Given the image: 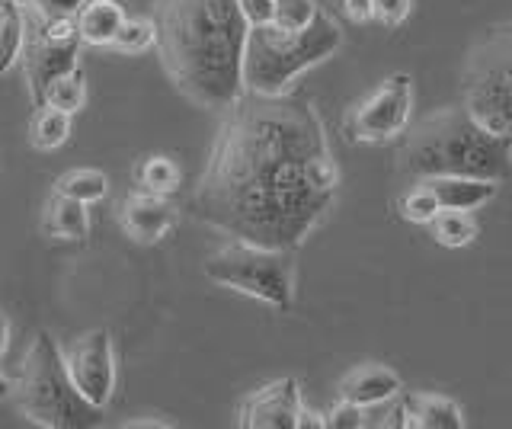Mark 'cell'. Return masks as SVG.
<instances>
[{
  "label": "cell",
  "instance_id": "cell-24",
  "mask_svg": "<svg viewBox=\"0 0 512 429\" xmlns=\"http://www.w3.org/2000/svg\"><path fill=\"white\" fill-rule=\"evenodd\" d=\"M442 209L439 205V196L432 193V186L426 180L416 183L410 193L404 196V202H400V212H404L407 221H416V225H429L432 215H436Z\"/></svg>",
  "mask_w": 512,
  "mask_h": 429
},
{
  "label": "cell",
  "instance_id": "cell-5",
  "mask_svg": "<svg viewBox=\"0 0 512 429\" xmlns=\"http://www.w3.org/2000/svg\"><path fill=\"white\" fill-rule=\"evenodd\" d=\"M13 394L20 410L26 413V420L45 429H80L90 426L96 413H100V407H93L74 388L68 362H64L58 343L48 333H39L32 340Z\"/></svg>",
  "mask_w": 512,
  "mask_h": 429
},
{
  "label": "cell",
  "instance_id": "cell-4",
  "mask_svg": "<svg viewBox=\"0 0 512 429\" xmlns=\"http://www.w3.org/2000/svg\"><path fill=\"white\" fill-rule=\"evenodd\" d=\"M343 45V33L327 13L304 29H282L276 23L250 26L244 45V87L256 97H285L295 77L327 61Z\"/></svg>",
  "mask_w": 512,
  "mask_h": 429
},
{
  "label": "cell",
  "instance_id": "cell-9",
  "mask_svg": "<svg viewBox=\"0 0 512 429\" xmlns=\"http://www.w3.org/2000/svg\"><path fill=\"white\" fill-rule=\"evenodd\" d=\"M410 106H413L410 74H394L365 103L356 106V113L349 119V132L359 141H388L394 135H404Z\"/></svg>",
  "mask_w": 512,
  "mask_h": 429
},
{
  "label": "cell",
  "instance_id": "cell-12",
  "mask_svg": "<svg viewBox=\"0 0 512 429\" xmlns=\"http://www.w3.org/2000/svg\"><path fill=\"white\" fill-rule=\"evenodd\" d=\"M119 225L132 241L157 244L176 225V209L167 202V196L128 193L119 205Z\"/></svg>",
  "mask_w": 512,
  "mask_h": 429
},
{
  "label": "cell",
  "instance_id": "cell-27",
  "mask_svg": "<svg viewBox=\"0 0 512 429\" xmlns=\"http://www.w3.org/2000/svg\"><path fill=\"white\" fill-rule=\"evenodd\" d=\"M84 4H90V0H23V7H29L36 17H45V20L77 17Z\"/></svg>",
  "mask_w": 512,
  "mask_h": 429
},
{
  "label": "cell",
  "instance_id": "cell-25",
  "mask_svg": "<svg viewBox=\"0 0 512 429\" xmlns=\"http://www.w3.org/2000/svg\"><path fill=\"white\" fill-rule=\"evenodd\" d=\"M154 45V23L151 20H125L119 26L116 39L109 42V49H116L122 55H135Z\"/></svg>",
  "mask_w": 512,
  "mask_h": 429
},
{
  "label": "cell",
  "instance_id": "cell-31",
  "mask_svg": "<svg viewBox=\"0 0 512 429\" xmlns=\"http://www.w3.org/2000/svg\"><path fill=\"white\" fill-rule=\"evenodd\" d=\"M343 7H346V13L352 20H359V23H365V20H372L375 17V0H343Z\"/></svg>",
  "mask_w": 512,
  "mask_h": 429
},
{
  "label": "cell",
  "instance_id": "cell-17",
  "mask_svg": "<svg viewBox=\"0 0 512 429\" xmlns=\"http://www.w3.org/2000/svg\"><path fill=\"white\" fill-rule=\"evenodd\" d=\"M42 228L48 237H64V241H84L90 231V218H87V205L77 202L71 196L55 193L45 205V218Z\"/></svg>",
  "mask_w": 512,
  "mask_h": 429
},
{
  "label": "cell",
  "instance_id": "cell-33",
  "mask_svg": "<svg viewBox=\"0 0 512 429\" xmlns=\"http://www.w3.org/2000/svg\"><path fill=\"white\" fill-rule=\"evenodd\" d=\"M170 423H160V420H132V423H125V429H164Z\"/></svg>",
  "mask_w": 512,
  "mask_h": 429
},
{
  "label": "cell",
  "instance_id": "cell-1",
  "mask_svg": "<svg viewBox=\"0 0 512 429\" xmlns=\"http://www.w3.org/2000/svg\"><path fill=\"white\" fill-rule=\"evenodd\" d=\"M340 170L308 100L244 93L224 109L189 212L234 241L295 250L336 202Z\"/></svg>",
  "mask_w": 512,
  "mask_h": 429
},
{
  "label": "cell",
  "instance_id": "cell-16",
  "mask_svg": "<svg viewBox=\"0 0 512 429\" xmlns=\"http://www.w3.org/2000/svg\"><path fill=\"white\" fill-rule=\"evenodd\" d=\"M77 33L84 45H109L125 23V10L119 0H90L77 13Z\"/></svg>",
  "mask_w": 512,
  "mask_h": 429
},
{
  "label": "cell",
  "instance_id": "cell-10",
  "mask_svg": "<svg viewBox=\"0 0 512 429\" xmlns=\"http://www.w3.org/2000/svg\"><path fill=\"white\" fill-rule=\"evenodd\" d=\"M68 372L74 388L87 397L93 407H106L112 388H116V362H112V337L106 330H90L80 337L68 353Z\"/></svg>",
  "mask_w": 512,
  "mask_h": 429
},
{
  "label": "cell",
  "instance_id": "cell-2",
  "mask_svg": "<svg viewBox=\"0 0 512 429\" xmlns=\"http://www.w3.org/2000/svg\"><path fill=\"white\" fill-rule=\"evenodd\" d=\"M151 23L160 65L186 100L224 113L244 97L250 26L237 0H154Z\"/></svg>",
  "mask_w": 512,
  "mask_h": 429
},
{
  "label": "cell",
  "instance_id": "cell-20",
  "mask_svg": "<svg viewBox=\"0 0 512 429\" xmlns=\"http://www.w3.org/2000/svg\"><path fill=\"white\" fill-rule=\"evenodd\" d=\"M429 228L442 247H464L477 237V221L461 209H439L432 215Z\"/></svg>",
  "mask_w": 512,
  "mask_h": 429
},
{
  "label": "cell",
  "instance_id": "cell-22",
  "mask_svg": "<svg viewBox=\"0 0 512 429\" xmlns=\"http://www.w3.org/2000/svg\"><path fill=\"white\" fill-rule=\"evenodd\" d=\"M84 100H87L84 74H80V68H74L71 74H64V77H58V81L48 84L42 106H55V109H61V113L74 116L77 109H84Z\"/></svg>",
  "mask_w": 512,
  "mask_h": 429
},
{
  "label": "cell",
  "instance_id": "cell-14",
  "mask_svg": "<svg viewBox=\"0 0 512 429\" xmlns=\"http://www.w3.org/2000/svg\"><path fill=\"white\" fill-rule=\"evenodd\" d=\"M400 426L410 429H461L464 417L458 404L439 394H407L400 404Z\"/></svg>",
  "mask_w": 512,
  "mask_h": 429
},
{
  "label": "cell",
  "instance_id": "cell-30",
  "mask_svg": "<svg viewBox=\"0 0 512 429\" xmlns=\"http://www.w3.org/2000/svg\"><path fill=\"white\" fill-rule=\"evenodd\" d=\"M375 17L384 26H400L410 17V0H375Z\"/></svg>",
  "mask_w": 512,
  "mask_h": 429
},
{
  "label": "cell",
  "instance_id": "cell-28",
  "mask_svg": "<svg viewBox=\"0 0 512 429\" xmlns=\"http://www.w3.org/2000/svg\"><path fill=\"white\" fill-rule=\"evenodd\" d=\"M324 420L330 429H359V426H365V407L343 401L340 397V404H336Z\"/></svg>",
  "mask_w": 512,
  "mask_h": 429
},
{
  "label": "cell",
  "instance_id": "cell-13",
  "mask_svg": "<svg viewBox=\"0 0 512 429\" xmlns=\"http://www.w3.org/2000/svg\"><path fill=\"white\" fill-rule=\"evenodd\" d=\"M400 391H404L400 378L391 369H384V365H359V369H352L340 381V397L343 401L359 404V407L388 404Z\"/></svg>",
  "mask_w": 512,
  "mask_h": 429
},
{
  "label": "cell",
  "instance_id": "cell-8",
  "mask_svg": "<svg viewBox=\"0 0 512 429\" xmlns=\"http://www.w3.org/2000/svg\"><path fill=\"white\" fill-rule=\"evenodd\" d=\"M80 39L74 17L64 20H45L32 13V23L26 26V45H23V68H26V81L36 109L42 106V97L52 81L71 74L77 68L80 58Z\"/></svg>",
  "mask_w": 512,
  "mask_h": 429
},
{
  "label": "cell",
  "instance_id": "cell-26",
  "mask_svg": "<svg viewBox=\"0 0 512 429\" xmlns=\"http://www.w3.org/2000/svg\"><path fill=\"white\" fill-rule=\"evenodd\" d=\"M317 13L320 10L314 0H276V17H272V23L282 29H304Z\"/></svg>",
  "mask_w": 512,
  "mask_h": 429
},
{
  "label": "cell",
  "instance_id": "cell-34",
  "mask_svg": "<svg viewBox=\"0 0 512 429\" xmlns=\"http://www.w3.org/2000/svg\"><path fill=\"white\" fill-rule=\"evenodd\" d=\"M7 346H10V324L7 317H0V356L7 353Z\"/></svg>",
  "mask_w": 512,
  "mask_h": 429
},
{
  "label": "cell",
  "instance_id": "cell-29",
  "mask_svg": "<svg viewBox=\"0 0 512 429\" xmlns=\"http://www.w3.org/2000/svg\"><path fill=\"white\" fill-rule=\"evenodd\" d=\"M247 26H266L276 17V0H237Z\"/></svg>",
  "mask_w": 512,
  "mask_h": 429
},
{
  "label": "cell",
  "instance_id": "cell-21",
  "mask_svg": "<svg viewBox=\"0 0 512 429\" xmlns=\"http://www.w3.org/2000/svg\"><path fill=\"white\" fill-rule=\"evenodd\" d=\"M138 183L144 186V193H157V196H170L180 189V167H176L170 157H144L138 164Z\"/></svg>",
  "mask_w": 512,
  "mask_h": 429
},
{
  "label": "cell",
  "instance_id": "cell-6",
  "mask_svg": "<svg viewBox=\"0 0 512 429\" xmlns=\"http://www.w3.org/2000/svg\"><path fill=\"white\" fill-rule=\"evenodd\" d=\"M205 276L240 295L260 298L266 305L288 311L295 305V260L292 250L231 241L205 260Z\"/></svg>",
  "mask_w": 512,
  "mask_h": 429
},
{
  "label": "cell",
  "instance_id": "cell-3",
  "mask_svg": "<svg viewBox=\"0 0 512 429\" xmlns=\"http://www.w3.org/2000/svg\"><path fill=\"white\" fill-rule=\"evenodd\" d=\"M397 167L410 180L477 177L503 183L512 177V135H496L468 109H439L407 132Z\"/></svg>",
  "mask_w": 512,
  "mask_h": 429
},
{
  "label": "cell",
  "instance_id": "cell-15",
  "mask_svg": "<svg viewBox=\"0 0 512 429\" xmlns=\"http://www.w3.org/2000/svg\"><path fill=\"white\" fill-rule=\"evenodd\" d=\"M426 183L439 196L442 209H461V212H474L500 193V183L496 180H477V177H436Z\"/></svg>",
  "mask_w": 512,
  "mask_h": 429
},
{
  "label": "cell",
  "instance_id": "cell-35",
  "mask_svg": "<svg viewBox=\"0 0 512 429\" xmlns=\"http://www.w3.org/2000/svg\"><path fill=\"white\" fill-rule=\"evenodd\" d=\"M10 394V381H7V375L0 372V397H7Z\"/></svg>",
  "mask_w": 512,
  "mask_h": 429
},
{
  "label": "cell",
  "instance_id": "cell-11",
  "mask_svg": "<svg viewBox=\"0 0 512 429\" xmlns=\"http://www.w3.org/2000/svg\"><path fill=\"white\" fill-rule=\"evenodd\" d=\"M301 388L295 378L269 381L240 407V426L247 429H298Z\"/></svg>",
  "mask_w": 512,
  "mask_h": 429
},
{
  "label": "cell",
  "instance_id": "cell-23",
  "mask_svg": "<svg viewBox=\"0 0 512 429\" xmlns=\"http://www.w3.org/2000/svg\"><path fill=\"white\" fill-rule=\"evenodd\" d=\"M106 189H109L106 173H100V170H71V173H64V177L58 180L55 193L90 205V202H100L106 196Z\"/></svg>",
  "mask_w": 512,
  "mask_h": 429
},
{
  "label": "cell",
  "instance_id": "cell-19",
  "mask_svg": "<svg viewBox=\"0 0 512 429\" xmlns=\"http://www.w3.org/2000/svg\"><path fill=\"white\" fill-rule=\"evenodd\" d=\"M68 135H71V116L61 113L55 106H39V113L32 116V125H29L32 145L39 151H55L68 141Z\"/></svg>",
  "mask_w": 512,
  "mask_h": 429
},
{
  "label": "cell",
  "instance_id": "cell-32",
  "mask_svg": "<svg viewBox=\"0 0 512 429\" xmlns=\"http://www.w3.org/2000/svg\"><path fill=\"white\" fill-rule=\"evenodd\" d=\"M324 426H327L324 417H317V413H311V410H304V407H301V413H298V429H324Z\"/></svg>",
  "mask_w": 512,
  "mask_h": 429
},
{
  "label": "cell",
  "instance_id": "cell-18",
  "mask_svg": "<svg viewBox=\"0 0 512 429\" xmlns=\"http://www.w3.org/2000/svg\"><path fill=\"white\" fill-rule=\"evenodd\" d=\"M23 45H26L23 4L20 0H0V74H7V68L23 55Z\"/></svg>",
  "mask_w": 512,
  "mask_h": 429
},
{
  "label": "cell",
  "instance_id": "cell-7",
  "mask_svg": "<svg viewBox=\"0 0 512 429\" xmlns=\"http://www.w3.org/2000/svg\"><path fill=\"white\" fill-rule=\"evenodd\" d=\"M464 109L496 135H512V23L480 39L464 65Z\"/></svg>",
  "mask_w": 512,
  "mask_h": 429
}]
</instances>
